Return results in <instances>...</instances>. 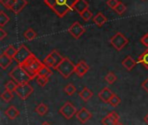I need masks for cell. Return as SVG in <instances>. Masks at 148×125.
Listing matches in <instances>:
<instances>
[{
  "label": "cell",
  "mask_w": 148,
  "mask_h": 125,
  "mask_svg": "<svg viewBox=\"0 0 148 125\" xmlns=\"http://www.w3.org/2000/svg\"><path fill=\"white\" fill-rule=\"evenodd\" d=\"M75 117L81 124H86L88 121H89L92 118V113L88 109L83 107L77 111Z\"/></svg>",
  "instance_id": "10"
},
{
  "label": "cell",
  "mask_w": 148,
  "mask_h": 125,
  "mask_svg": "<svg viewBox=\"0 0 148 125\" xmlns=\"http://www.w3.org/2000/svg\"><path fill=\"white\" fill-rule=\"evenodd\" d=\"M42 63L45 65H47L48 67H49V68H53V69L55 68V61H54L52 56L50 55V53L44 58V60H43Z\"/></svg>",
  "instance_id": "29"
},
{
  "label": "cell",
  "mask_w": 148,
  "mask_h": 125,
  "mask_svg": "<svg viewBox=\"0 0 148 125\" xmlns=\"http://www.w3.org/2000/svg\"><path fill=\"white\" fill-rule=\"evenodd\" d=\"M15 2H16V0H10L9 1V3L6 4V6H5V8H7V9H12V7H13V5L15 4Z\"/></svg>",
  "instance_id": "41"
},
{
  "label": "cell",
  "mask_w": 148,
  "mask_h": 125,
  "mask_svg": "<svg viewBox=\"0 0 148 125\" xmlns=\"http://www.w3.org/2000/svg\"><path fill=\"white\" fill-rule=\"evenodd\" d=\"M76 108L70 103V102H66L59 110V113L65 118V119H71L74 116L76 115L77 113Z\"/></svg>",
  "instance_id": "6"
},
{
  "label": "cell",
  "mask_w": 148,
  "mask_h": 125,
  "mask_svg": "<svg viewBox=\"0 0 148 125\" xmlns=\"http://www.w3.org/2000/svg\"><path fill=\"white\" fill-rule=\"evenodd\" d=\"M89 70V66L88 65V64L85 61H80L76 65H75V73L79 77H82Z\"/></svg>",
  "instance_id": "11"
},
{
  "label": "cell",
  "mask_w": 148,
  "mask_h": 125,
  "mask_svg": "<svg viewBox=\"0 0 148 125\" xmlns=\"http://www.w3.org/2000/svg\"><path fill=\"white\" fill-rule=\"evenodd\" d=\"M7 36V32L3 30V28H0V40H3Z\"/></svg>",
  "instance_id": "40"
},
{
  "label": "cell",
  "mask_w": 148,
  "mask_h": 125,
  "mask_svg": "<svg viewBox=\"0 0 148 125\" xmlns=\"http://www.w3.org/2000/svg\"><path fill=\"white\" fill-rule=\"evenodd\" d=\"M27 3H28L27 0H16L15 4L13 5L11 10L15 14H18L19 12L23 10V9L27 5Z\"/></svg>",
  "instance_id": "16"
},
{
  "label": "cell",
  "mask_w": 148,
  "mask_h": 125,
  "mask_svg": "<svg viewBox=\"0 0 148 125\" xmlns=\"http://www.w3.org/2000/svg\"><path fill=\"white\" fill-rule=\"evenodd\" d=\"M88 9V3L86 0H76L73 6V10L77 11L80 15Z\"/></svg>",
  "instance_id": "13"
},
{
  "label": "cell",
  "mask_w": 148,
  "mask_h": 125,
  "mask_svg": "<svg viewBox=\"0 0 148 125\" xmlns=\"http://www.w3.org/2000/svg\"><path fill=\"white\" fill-rule=\"evenodd\" d=\"M52 74H53V72H52V70H50V68L48 67L47 65H45L44 64H43V65L40 68V70H39L38 72H37V76L48 77V78H49Z\"/></svg>",
  "instance_id": "19"
},
{
  "label": "cell",
  "mask_w": 148,
  "mask_h": 125,
  "mask_svg": "<svg viewBox=\"0 0 148 125\" xmlns=\"http://www.w3.org/2000/svg\"><path fill=\"white\" fill-rule=\"evenodd\" d=\"M17 85H18V84H17L15 81L10 80V81L7 82V83L4 84V88H5L6 90H9V91H10V92H14V91L16 90Z\"/></svg>",
  "instance_id": "25"
},
{
  "label": "cell",
  "mask_w": 148,
  "mask_h": 125,
  "mask_svg": "<svg viewBox=\"0 0 148 125\" xmlns=\"http://www.w3.org/2000/svg\"><path fill=\"white\" fill-rule=\"evenodd\" d=\"M140 42H141V44H142L144 46H146V47H147L148 48V33L145 34V35L140 38Z\"/></svg>",
  "instance_id": "38"
},
{
  "label": "cell",
  "mask_w": 148,
  "mask_h": 125,
  "mask_svg": "<svg viewBox=\"0 0 148 125\" xmlns=\"http://www.w3.org/2000/svg\"><path fill=\"white\" fill-rule=\"evenodd\" d=\"M121 97H120L118 95L114 94V95L113 96V97L111 98V100L109 101L108 104H109V105H111L112 107L115 108V107L119 106V105L121 104Z\"/></svg>",
  "instance_id": "26"
},
{
  "label": "cell",
  "mask_w": 148,
  "mask_h": 125,
  "mask_svg": "<svg viewBox=\"0 0 148 125\" xmlns=\"http://www.w3.org/2000/svg\"><path fill=\"white\" fill-rule=\"evenodd\" d=\"M9 76L11 77L13 81H15L17 84H28L31 78L28 76V74L24 71V70L22 68L20 64L13 68L10 73Z\"/></svg>",
  "instance_id": "2"
},
{
  "label": "cell",
  "mask_w": 148,
  "mask_h": 125,
  "mask_svg": "<svg viewBox=\"0 0 148 125\" xmlns=\"http://www.w3.org/2000/svg\"><path fill=\"white\" fill-rule=\"evenodd\" d=\"M68 31L73 37H75V39H79L85 33L86 29L79 22L76 21L72 23V25L69 28Z\"/></svg>",
  "instance_id": "9"
},
{
  "label": "cell",
  "mask_w": 148,
  "mask_h": 125,
  "mask_svg": "<svg viewBox=\"0 0 148 125\" xmlns=\"http://www.w3.org/2000/svg\"><path fill=\"white\" fill-rule=\"evenodd\" d=\"M23 36H24V37H25L28 41H32V40H34V39L36 37V33L32 29H28V30L24 32Z\"/></svg>",
  "instance_id": "27"
},
{
  "label": "cell",
  "mask_w": 148,
  "mask_h": 125,
  "mask_svg": "<svg viewBox=\"0 0 148 125\" xmlns=\"http://www.w3.org/2000/svg\"><path fill=\"white\" fill-rule=\"evenodd\" d=\"M118 122L115 121L114 118H112L109 115H107L106 117H104V118H102L101 120V124L102 125H115Z\"/></svg>",
  "instance_id": "30"
},
{
  "label": "cell",
  "mask_w": 148,
  "mask_h": 125,
  "mask_svg": "<svg viewBox=\"0 0 148 125\" xmlns=\"http://www.w3.org/2000/svg\"><path fill=\"white\" fill-rule=\"evenodd\" d=\"M114 95V93L108 88V87H104L98 94V97H100V99L106 103V104H108L109 101L111 100V98L113 97V96Z\"/></svg>",
  "instance_id": "12"
},
{
  "label": "cell",
  "mask_w": 148,
  "mask_h": 125,
  "mask_svg": "<svg viewBox=\"0 0 148 125\" xmlns=\"http://www.w3.org/2000/svg\"><path fill=\"white\" fill-rule=\"evenodd\" d=\"M9 1L10 0H0V3L3 4V5H4V6H6V4L9 3Z\"/></svg>",
  "instance_id": "42"
},
{
  "label": "cell",
  "mask_w": 148,
  "mask_h": 125,
  "mask_svg": "<svg viewBox=\"0 0 148 125\" xmlns=\"http://www.w3.org/2000/svg\"><path fill=\"white\" fill-rule=\"evenodd\" d=\"M80 16L82 17V18L84 21H88V20H90V18L92 17L93 14H92V12L88 9V10H86L85 11H83Z\"/></svg>",
  "instance_id": "36"
},
{
  "label": "cell",
  "mask_w": 148,
  "mask_h": 125,
  "mask_svg": "<svg viewBox=\"0 0 148 125\" xmlns=\"http://www.w3.org/2000/svg\"><path fill=\"white\" fill-rule=\"evenodd\" d=\"M4 114L5 116L10 119V120H13L15 118H16L18 116H19V110L15 107V106H10L5 111H4Z\"/></svg>",
  "instance_id": "17"
},
{
  "label": "cell",
  "mask_w": 148,
  "mask_h": 125,
  "mask_svg": "<svg viewBox=\"0 0 148 125\" xmlns=\"http://www.w3.org/2000/svg\"><path fill=\"white\" fill-rule=\"evenodd\" d=\"M15 92L22 100H25L32 94L33 87L30 84H29V83L23 84H18Z\"/></svg>",
  "instance_id": "7"
},
{
  "label": "cell",
  "mask_w": 148,
  "mask_h": 125,
  "mask_svg": "<svg viewBox=\"0 0 148 125\" xmlns=\"http://www.w3.org/2000/svg\"><path fill=\"white\" fill-rule=\"evenodd\" d=\"M137 63L141 64L145 68L148 70V49L145 50L137 59Z\"/></svg>",
  "instance_id": "22"
},
{
  "label": "cell",
  "mask_w": 148,
  "mask_h": 125,
  "mask_svg": "<svg viewBox=\"0 0 148 125\" xmlns=\"http://www.w3.org/2000/svg\"><path fill=\"white\" fill-rule=\"evenodd\" d=\"M48 110H49L48 106H47L45 104H43V103L39 104L36 106V108L35 109V111H36L39 116H41V117H42V116L46 115V114H47V112H48Z\"/></svg>",
  "instance_id": "23"
},
{
  "label": "cell",
  "mask_w": 148,
  "mask_h": 125,
  "mask_svg": "<svg viewBox=\"0 0 148 125\" xmlns=\"http://www.w3.org/2000/svg\"><path fill=\"white\" fill-rule=\"evenodd\" d=\"M93 20H94V22H95V23L97 25V26H102L107 21H108V19H107V17L101 13V12H99V13H97L95 17H94V18H93Z\"/></svg>",
  "instance_id": "20"
},
{
  "label": "cell",
  "mask_w": 148,
  "mask_h": 125,
  "mask_svg": "<svg viewBox=\"0 0 148 125\" xmlns=\"http://www.w3.org/2000/svg\"><path fill=\"white\" fill-rule=\"evenodd\" d=\"M115 125H123V124H121V123L118 122V123H117V124H115Z\"/></svg>",
  "instance_id": "45"
},
{
  "label": "cell",
  "mask_w": 148,
  "mask_h": 125,
  "mask_svg": "<svg viewBox=\"0 0 148 125\" xmlns=\"http://www.w3.org/2000/svg\"><path fill=\"white\" fill-rule=\"evenodd\" d=\"M17 52V49H16L13 45H9L3 51V54H5L6 56L11 57L12 59H14V57L16 56Z\"/></svg>",
  "instance_id": "24"
},
{
  "label": "cell",
  "mask_w": 148,
  "mask_h": 125,
  "mask_svg": "<svg viewBox=\"0 0 148 125\" xmlns=\"http://www.w3.org/2000/svg\"><path fill=\"white\" fill-rule=\"evenodd\" d=\"M64 91H65V93H66L67 95L72 96V95H74L75 92L76 91V88L74 86V84H68V85H66V86L64 87Z\"/></svg>",
  "instance_id": "33"
},
{
  "label": "cell",
  "mask_w": 148,
  "mask_h": 125,
  "mask_svg": "<svg viewBox=\"0 0 148 125\" xmlns=\"http://www.w3.org/2000/svg\"><path fill=\"white\" fill-rule=\"evenodd\" d=\"M50 55L52 56V57H53V59H54V61H55V68H54V69L56 70V68H57L58 65L62 62V60H63L64 57H62V56H61V54H60L57 50H52V51L50 52Z\"/></svg>",
  "instance_id": "21"
},
{
  "label": "cell",
  "mask_w": 148,
  "mask_h": 125,
  "mask_svg": "<svg viewBox=\"0 0 148 125\" xmlns=\"http://www.w3.org/2000/svg\"><path fill=\"white\" fill-rule=\"evenodd\" d=\"M127 10V7H126V5L123 3H121V2H120L119 3V4L116 6V8L114 9V10L118 13V14H120V15H121V14H123L124 12H125V10Z\"/></svg>",
  "instance_id": "35"
},
{
  "label": "cell",
  "mask_w": 148,
  "mask_h": 125,
  "mask_svg": "<svg viewBox=\"0 0 148 125\" xmlns=\"http://www.w3.org/2000/svg\"><path fill=\"white\" fill-rule=\"evenodd\" d=\"M1 98H2L5 103H10V102L12 100V98H13V94H12V92H10V91L5 90L2 93Z\"/></svg>",
  "instance_id": "28"
},
{
  "label": "cell",
  "mask_w": 148,
  "mask_h": 125,
  "mask_svg": "<svg viewBox=\"0 0 148 125\" xmlns=\"http://www.w3.org/2000/svg\"><path fill=\"white\" fill-rule=\"evenodd\" d=\"M141 87H142V89H143L144 90H146L148 93V78L142 83Z\"/></svg>",
  "instance_id": "39"
},
{
  "label": "cell",
  "mask_w": 148,
  "mask_h": 125,
  "mask_svg": "<svg viewBox=\"0 0 148 125\" xmlns=\"http://www.w3.org/2000/svg\"><path fill=\"white\" fill-rule=\"evenodd\" d=\"M59 17H64L69 11L73 10V6L76 0H43Z\"/></svg>",
  "instance_id": "1"
},
{
  "label": "cell",
  "mask_w": 148,
  "mask_h": 125,
  "mask_svg": "<svg viewBox=\"0 0 148 125\" xmlns=\"http://www.w3.org/2000/svg\"><path fill=\"white\" fill-rule=\"evenodd\" d=\"M23 65L29 68L31 70H33L35 73L37 74L38 70H40V68L43 65V63H42L34 54H32L23 64H22Z\"/></svg>",
  "instance_id": "8"
},
{
  "label": "cell",
  "mask_w": 148,
  "mask_h": 125,
  "mask_svg": "<svg viewBox=\"0 0 148 125\" xmlns=\"http://www.w3.org/2000/svg\"><path fill=\"white\" fill-rule=\"evenodd\" d=\"M120 1L118 0H108L107 1V4L108 5V7H110L111 9L114 10L116 8V6L119 4Z\"/></svg>",
  "instance_id": "37"
},
{
  "label": "cell",
  "mask_w": 148,
  "mask_h": 125,
  "mask_svg": "<svg viewBox=\"0 0 148 125\" xmlns=\"http://www.w3.org/2000/svg\"><path fill=\"white\" fill-rule=\"evenodd\" d=\"M36 83L38 84V85L41 86V87H44L48 84V82H49V78L48 77H40V76H37L36 77Z\"/></svg>",
  "instance_id": "34"
},
{
  "label": "cell",
  "mask_w": 148,
  "mask_h": 125,
  "mask_svg": "<svg viewBox=\"0 0 148 125\" xmlns=\"http://www.w3.org/2000/svg\"><path fill=\"white\" fill-rule=\"evenodd\" d=\"M136 64H137V62L134 58H132V57H130V56L127 57L122 61V66L128 71L132 70L136 66Z\"/></svg>",
  "instance_id": "14"
},
{
  "label": "cell",
  "mask_w": 148,
  "mask_h": 125,
  "mask_svg": "<svg viewBox=\"0 0 148 125\" xmlns=\"http://www.w3.org/2000/svg\"><path fill=\"white\" fill-rule=\"evenodd\" d=\"M9 21H10V17L7 16V14H5L3 10H1L0 11V26H1V28H3Z\"/></svg>",
  "instance_id": "31"
},
{
  "label": "cell",
  "mask_w": 148,
  "mask_h": 125,
  "mask_svg": "<svg viewBox=\"0 0 148 125\" xmlns=\"http://www.w3.org/2000/svg\"><path fill=\"white\" fill-rule=\"evenodd\" d=\"M142 1H145V0H142Z\"/></svg>",
  "instance_id": "46"
},
{
  "label": "cell",
  "mask_w": 148,
  "mask_h": 125,
  "mask_svg": "<svg viewBox=\"0 0 148 125\" xmlns=\"http://www.w3.org/2000/svg\"><path fill=\"white\" fill-rule=\"evenodd\" d=\"M12 58L6 56L5 54H1L0 56V67L3 70H6L11 64H12Z\"/></svg>",
  "instance_id": "18"
},
{
  "label": "cell",
  "mask_w": 148,
  "mask_h": 125,
  "mask_svg": "<svg viewBox=\"0 0 148 125\" xmlns=\"http://www.w3.org/2000/svg\"><path fill=\"white\" fill-rule=\"evenodd\" d=\"M75 65L68 57H64L62 62L56 68V70L64 78H68L75 72Z\"/></svg>",
  "instance_id": "3"
},
{
  "label": "cell",
  "mask_w": 148,
  "mask_h": 125,
  "mask_svg": "<svg viewBox=\"0 0 148 125\" xmlns=\"http://www.w3.org/2000/svg\"><path fill=\"white\" fill-rule=\"evenodd\" d=\"M94 96V92L89 90L88 87H84L80 92H79V97H81L82 100H83L84 102H88V100H90Z\"/></svg>",
  "instance_id": "15"
},
{
  "label": "cell",
  "mask_w": 148,
  "mask_h": 125,
  "mask_svg": "<svg viewBox=\"0 0 148 125\" xmlns=\"http://www.w3.org/2000/svg\"><path fill=\"white\" fill-rule=\"evenodd\" d=\"M42 125H50L48 122H44V123H42Z\"/></svg>",
  "instance_id": "44"
},
{
  "label": "cell",
  "mask_w": 148,
  "mask_h": 125,
  "mask_svg": "<svg viewBox=\"0 0 148 125\" xmlns=\"http://www.w3.org/2000/svg\"><path fill=\"white\" fill-rule=\"evenodd\" d=\"M144 120H145V122L147 123L148 124V114L147 116H145V117H144Z\"/></svg>",
  "instance_id": "43"
},
{
  "label": "cell",
  "mask_w": 148,
  "mask_h": 125,
  "mask_svg": "<svg viewBox=\"0 0 148 125\" xmlns=\"http://www.w3.org/2000/svg\"><path fill=\"white\" fill-rule=\"evenodd\" d=\"M105 80L109 84H113L116 80H117V77L115 76V74L112 71H109L107 76L105 77Z\"/></svg>",
  "instance_id": "32"
},
{
  "label": "cell",
  "mask_w": 148,
  "mask_h": 125,
  "mask_svg": "<svg viewBox=\"0 0 148 125\" xmlns=\"http://www.w3.org/2000/svg\"><path fill=\"white\" fill-rule=\"evenodd\" d=\"M33 53L24 45V44H21L19 46V48L17 49V52L16 54V56L14 57V60L18 64H23Z\"/></svg>",
  "instance_id": "5"
},
{
  "label": "cell",
  "mask_w": 148,
  "mask_h": 125,
  "mask_svg": "<svg viewBox=\"0 0 148 125\" xmlns=\"http://www.w3.org/2000/svg\"><path fill=\"white\" fill-rule=\"evenodd\" d=\"M109 42L116 50L120 51L128 44L129 41L121 32H117L113 37H111Z\"/></svg>",
  "instance_id": "4"
}]
</instances>
